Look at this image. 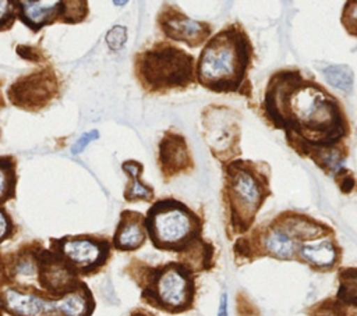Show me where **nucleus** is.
<instances>
[{
    "instance_id": "7ed1b4c3",
    "label": "nucleus",
    "mask_w": 357,
    "mask_h": 316,
    "mask_svg": "<svg viewBox=\"0 0 357 316\" xmlns=\"http://www.w3.org/2000/svg\"><path fill=\"white\" fill-rule=\"evenodd\" d=\"M145 227L156 248L178 249L194 237L197 219L178 200L163 199L149 209Z\"/></svg>"
},
{
    "instance_id": "9b49d317",
    "label": "nucleus",
    "mask_w": 357,
    "mask_h": 316,
    "mask_svg": "<svg viewBox=\"0 0 357 316\" xmlns=\"http://www.w3.org/2000/svg\"><path fill=\"white\" fill-rule=\"evenodd\" d=\"M229 192L238 216L248 219L255 213L261 202V189L257 180L248 171L238 168L230 174Z\"/></svg>"
},
{
    "instance_id": "423d86ee",
    "label": "nucleus",
    "mask_w": 357,
    "mask_h": 316,
    "mask_svg": "<svg viewBox=\"0 0 357 316\" xmlns=\"http://www.w3.org/2000/svg\"><path fill=\"white\" fill-rule=\"evenodd\" d=\"M151 297L163 309L183 310L191 302V278L181 266L167 264L156 273L151 285Z\"/></svg>"
},
{
    "instance_id": "b1692460",
    "label": "nucleus",
    "mask_w": 357,
    "mask_h": 316,
    "mask_svg": "<svg viewBox=\"0 0 357 316\" xmlns=\"http://www.w3.org/2000/svg\"><path fill=\"white\" fill-rule=\"evenodd\" d=\"M343 184H344L343 189H344V191H350V188L353 187V180H351V178H347V181H344Z\"/></svg>"
},
{
    "instance_id": "4be33fe9",
    "label": "nucleus",
    "mask_w": 357,
    "mask_h": 316,
    "mask_svg": "<svg viewBox=\"0 0 357 316\" xmlns=\"http://www.w3.org/2000/svg\"><path fill=\"white\" fill-rule=\"evenodd\" d=\"M11 228H13V224L8 214L3 209H0V242L10 235Z\"/></svg>"
},
{
    "instance_id": "aec40b11",
    "label": "nucleus",
    "mask_w": 357,
    "mask_h": 316,
    "mask_svg": "<svg viewBox=\"0 0 357 316\" xmlns=\"http://www.w3.org/2000/svg\"><path fill=\"white\" fill-rule=\"evenodd\" d=\"M15 18H17L15 1L0 0V31L10 29Z\"/></svg>"
},
{
    "instance_id": "6ab92c4d",
    "label": "nucleus",
    "mask_w": 357,
    "mask_h": 316,
    "mask_svg": "<svg viewBox=\"0 0 357 316\" xmlns=\"http://www.w3.org/2000/svg\"><path fill=\"white\" fill-rule=\"evenodd\" d=\"M105 40L109 46L110 50H120L126 42H127V28L123 26V25H114L112 26L106 36H105Z\"/></svg>"
},
{
    "instance_id": "20e7f679",
    "label": "nucleus",
    "mask_w": 357,
    "mask_h": 316,
    "mask_svg": "<svg viewBox=\"0 0 357 316\" xmlns=\"http://www.w3.org/2000/svg\"><path fill=\"white\" fill-rule=\"evenodd\" d=\"M15 8L17 18L33 32L59 19L75 24L82 21L88 14V8L84 1H15Z\"/></svg>"
},
{
    "instance_id": "f257e3e1",
    "label": "nucleus",
    "mask_w": 357,
    "mask_h": 316,
    "mask_svg": "<svg viewBox=\"0 0 357 316\" xmlns=\"http://www.w3.org/2000/svg\"><path fill=\"white\" fill-rule=\"evenodd\" d=\"M135 74L151 93H166L194 82V57L169 42H159L135 56Z\"/></svg>"
},
{
    "instance_id": "ddd939ff",
    "label": "nucleus",
    "mask_w": 357,
    "mask_h": 316,
    "mask_svg": "<svg viewBox=\"0 0 357 316\" xmlns=\"http://www.w3.org/2000/svg\"><path fill=\"white\" fill-rule=\"evenodd\" d=\"M127 177L131 178V182H127L124 189V199L127 202L135 200H151L153 198V189L141 181L142 164L135 160H127L121 166Z\"/></svg>"
},
{
    "instance_id": "a211bd4d",
    "label": "nucleus",
    "mask_w": 357,
    "mask_h": 316,
    "mask_svg": "<svg viewBox=\"0 0 357 316\" xmlns=\"http://www.w3.org/2000/svg\"><path fill=\"white\" fill-rule=\"evenodd\" d=\"M337 297L350 305H357V269H346L340 273Z\"/></svg>"
},
{
    "instance_id": "dca6fc26",
    "label": "nucleus",
    "mask_w": 357,
    "mask_h": 316,
    "mask_svg": "<svg viewBox=\"0 0 357 316\" xmlns=\"http://www.w3.org/2000/svg\"><path fill=\"white\" fill-rule=\"evenodd\" d=\"M17 174L11 156H0V205L15 196Z\"/></svg>"
},
{
    "instance_id": "5701e85b",
    "label": "nucleus",
    "mask_w": 357,
    "mask_h": 316,
    "mask_svg": "<svg viewBox=\"0 0 357 316\" xmlns=\"http://www.w3.org/2000/svg\"><path fill=\"white\" fill-rule=\"evenodd\" d=\"M218 316H229V312H227V295L226 294H222V297H220Z\"/></svg>"
},
{
    "instance_id": "1a4fd4ad",
    "label": "nucleus",
    "mask_w": 357,
    "mask_h": 316,
    "mask_svg": "<svg viewBox=\"0 0 357 316\" xmlns=\"http://www.w3.org/2000/svg\"><path fill=\"white\" fill-rule=\"evenodd\" d=\"M60 251L64 259L74 269L91 270L102 264L107 256V244L88 237L64 238L60 241Z\"/></svg>"
},
{
    "instance_id": "f3484780",
    "label": "nucleus",
    "mask_w": 357,
    "mask_h": 316,
    "mask_svg": "<svg viewBox=\"0 0 357 316\" xmlns=\"http://www.w3.org/2000/svg\"><path fill=\"white\" fill-rule=\"evenodd\" d=\"M324 75L326 78V81L337 88L339 90H343V92H349L353 88V71L350 70L349 65H344V64H332V65H328L325 70H324Z\"/></svg>"
},
{
    "instance_id": "6e6552de",
    "label": "nucleus",
    "mask_w": 357,
    "mask_h": 316,
    "mask_svg": "<svg viewBox=\"0 0 357 316\" xmlns=\"http://www.w3.org/2000/svg\"><path fill=\"white\" fill-rule=\"evenodd\" d=\"M6 309L15 316H67L64 297L47 301L31 292L7 288L3 294Z\"/></svg>"
},
{
    "instance_id": "393cba45",
    "label": "nucleus",
    "mask_w": 357,
    "mask_h": 316,
    "mask_svg": "<svg viewBox=\"0 0 357 316\" xmlns=\"http://www.w3.org/2000/svg\"><path fill=\"white\" fill-rule=\"evenodd\" d=\"M127 4V1H114V6H124Z\"/></svg>"
},
{
    "instance_id": "2eb2a0df",
    "label": "nucleus",
    "mask_w": 357,
    "mask_h": 316,
    "mask_svg": "<svg viewBox=\"0 0 357 316\" xmlns=\"http://www.w3.org/2000/svg\"><path fill=\"white\" fill-rule=\"evenodd\" d=\"M264 246L271 255L279 259H289L296 251V241L290 231L283 228H273L265 235Z\"/></svg>"
},
{
    "instance_id": "f8f14e48",
    "label": "nucleus",
    "mask_w": 357,
    "mask_h": 316,
    "mask_svg": "<svg viewBox=\"0 0 357 316\" xmlns=\"http://www.w3.org/2000/svg\"><path fill=\"white\" fill-rule=\"evenodd\" d=\"M145 237V219L137 212H123L113 239L114 246L120 251H134L144 244Z\"/></svg>"
},
{
    "instance_id": "0eeeda50",
    "label": "nucleus",
    "mask_w": 357,
    "mask_h": 316,
    "mask_svg": "<svg viewBox=\"0 0 357 316\" xmlns=\"http://www.w3.org/2000/svg\"><path fill=\"white\" fill-rule=\"evenodd\" d=\"M158 22L166 38L190 47L199 46L209 35L206 24L188 18L176 6H165L158 15Z\"/></svg>"
},
{
    "instance_id": "4468645a",
    "label": "nucleus",
    "mask_w": 357,
    "mask_h": 316,
    "mask_svg": "<svg viewBox=\"0 0 357 316\" xmlns=\"http://www.w3.org/2000/svg\"><path fill=\"white\" fill-rule=\"evenodd\" d=\"M300 255L308 263L318 267L332 266L336 260V249L329 239L307 241L300 246Z\"/></svg>"
},
{
    "instance_id": "39448f33",
    "label": "nucleus",
    "mask_w": 357,
    "mask_h": 316,
    "mask_svg": "<svg viewBox=\"0 0 357 316\" xmlns=\"http://www.w3.org/2000/svg\"><path fill=\"white\" fill-rule=\"evenodd\" d=\"M56 72L46 67L40 71L18 78L7 90L10 102L24 110H40L59 96Z\"/></svg>"
},
{
    "instance_id": "412c9836",
    "label": "nucleus",
    "mask_w": 357,
    "mask_h": 316,
    "mask_svg": "<svg viewBox=\"0 0 357 316\" xmlns=\"http://www.w3.org/2000/svg\"><path fill=\"white\" fill-rule=\"evenodd\" d=\"M98 136H99V132H98L96 129H91L89 132H85V134L74 143V146L71 148V152H73L74 155L81 153V152H82L92 141H95Z\"/></svg>"
},
{
    "instance_id": "9d476101",
    "label": "nucleus",
    "mask_w": 357,
    "mask_h": 316,
    "mask_svg": "<svg viewBox=\"0 0 357 316\" xmlns=\"http://www.w3.org/2000/svg\"><path fill=\"white\" fill-rule=\"evenodd\" d=\"M158 161L165 177H176L185 173L192 166L185 139L177 132H165L159 142Z\"/></svg>"
},
{
    "instance_id": "f03ea898",
    "label": "nucleus",
    "mask_w": 357,
    "mask_h": 316,
    "mask_svg": "<svg viewBox=\"0 0 357 316\" xmlns=\"http://www.w3.org/2000/svg\"><path fill=\"white\" fill-rule=\"evenodd\" d=\"M245 64L244 42L234 31L213 36L198 58L197 78L212 90H231L240 82Z\"/></svg>"
}]
</instances>
